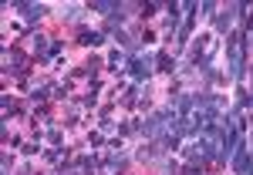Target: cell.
<instances>
[{
    "instance_id": "cell-1",
    "label": "cell",
    "mask_w": 253,
    "mask_h": 175,
    "mask_svg": "<svg viewBox=\"0 0 253 175\" xmlns=\"http://www.w3.org/2000/svg\"><path fill=\"white\" fill-rule=\"evenodd\" d=\"M243 61H247V34H240L230 47V78L233 81L243 78Z\"/></svg>"
},
{
    "instance_id": "cell-2",
    "label": "cell",
    "mask_w": 253,
    "mask_h": 175,
    "mask_svg": "<svg viewBox=\"0 0 253 175\" xmlns=\"http://www.w3.org/2000/svg\"><path fill=\"white\" fill-rule=\"evenodd\" d=\"M149 64H152L149 58H145V61H142V58H135V61H132V74H135V78H149V71H152Z\"/></svg>"
},
{
    "instance_id": "cell-3",
    "label": "cell",
    "mask_w": 253,
    "mask_h": 175,
    "mask_svg": "<svg viewBox=\"0 0 253 175\" xmlns=\"http://www.w3.org/2000/svg\"><path fill=\"white\" fill-rule=\"evenodd\" d=\"M81 44H91V47H95V44H101V34H95V31H81Z\"/></svg>"
},
{
    "instance_id": "cell-4",
    "label": "cell",
    "mask_w": 253,
    "mask_h": 175,
    "mask_svg": "<svg viewBox=\"0 0 253 175\" xmlns=\"http://www.w3.org/2000/svg\"><path fill=\"white\" fill-rule=\"evenodd\" d=\"M233 27V14L226 10V14H219V20H216V31H230Z\"/></svg>"
},
{
    "instance_id": "cell-5",
    "label": "cell",
    "mask_w": 253,
    "mask_h": 175,
    "mask_svg": "<svg viewBox=\"0 0 253 175\" xmlns=\"http://www.w3.org/2000/svg\"><path fill=\"white\" fill-rule=\"evenodd\" d=\"M159 71H172V58H169V54H159Z\"/></svg>"
}]
</instances>
